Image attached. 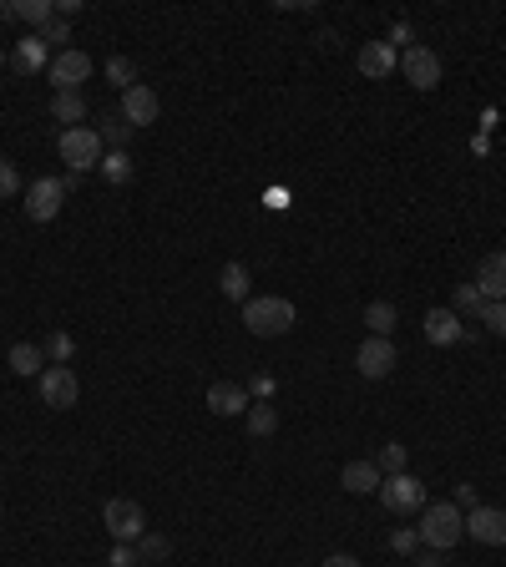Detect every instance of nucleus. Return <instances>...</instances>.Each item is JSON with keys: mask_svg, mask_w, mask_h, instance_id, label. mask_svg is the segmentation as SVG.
I'll list each match as a JSON object with an SVG mask.
<instances>
[{"mask_svg": "<svg viewBox=\"0 0 506 567\" xmlns=\"http://www.w3.org/2000/svg\"><path fill=\"white\" fill-rule=\"evenodd\" d=\"M16 16L31 26H51L56 21V0H16Z\"/></svg>", "mask_w": 506, "mask_h": 567, "instance_id": "b1692460", "label": "nucleus"}, {"mask_svg": "<svg viewBox=\"0 0 506 567\" xmlns=\"http://www.w3.org/2000/svg\"><path fill=\"white\" fill-rule=\"evenodd\" d=\"M248 390L243 385H233V380H213L208 385V411L213 416H248Z\"/></svg>", "mask_w": 506, "mask_h": 567, "instance_id": "ddd939ff", "label": "nucleus"}, {"mask_svg": "<svg viewBox=\"0 0 506 567\" xmlns=\"http://www.w3.org/2000/svg\"><path fill=\"white\" fill-rule=\"evenodd\" d=\"M420 542H426L431 552H451L461 537H466V512L456 502H426L420 507Z\"/></svg>", "mask_w": 506, "mask_h": 567, "instance_id": "f03ea898", "label": "nucleus"}, {"mask_svg": "<svg viewBox=\"0 0 506 567\" xmlns=\"http://www.w3.org/2000/svg\"><path fill=\"white\" fill-rule=\"evenodd\" d=\"M279 431V411L269 400H253L248 405V436H274Z\"/></svg>", "mask_w": 506, "mask_h": 567, "instance_id": "aec40b11", "label": "nucleus"}, {"mask_svg": "<svg viewBox=\"0 0 506 567\" xmlns=\"http://www.w3.org/2000/svg\"><path fill=\"white\" fill-rule=\"evenodd\" d=\"M466 537H476L486 547H506V512L501 507H471L466 512Z\"/></svg>", "mask_w": 506, "mask_h": 567, "instance_id": "9d476101", "label": "nucleus"}, {"mask_svg": "<svg viewBox=\"0 0 506 567\" xmlns=\"http://www.w3.org/2000/svg\"><path fill=\"white\" fill-rule=\"evenodd\" d=\"M76 11H81V0H56V16H61V21H71Z\"/></svg>", "mask_w": 506, "mask_h": 567, "instance_id": "4c0bfd02", "label": "nucleus"}, {"mask_svg": "<svg viewBox=\"0 0 506 567\" xmlns=\"http://www.w3.org/2000/svg\"><path fill=\"white\" fill-rule=\"evenodd\" d=\"M127 132H132V127H127L122 117H102V127H97L102 147H122V142H127Z\"/></svg>", "mask_w": 506, "mask_h": 567, "instance_id": "c756f323", "label": "nucleus"}, {"mask_svg": "<svg viewBox=\"0 0 506 567\" xmlns=\"http://www.w3.org/2000/svg\"><path fill=\"white\" fill-rule=\"evenodd\" d=\"M380 502H385V512H395V517H410V512H420V507H426V486H420L410 471H400V476H385V486H380Z\"/></svg>", "mask_w": 506, "mask_h": 567, "instance_id": "39448f33", "label": "nucleus"}, {"mask_svg": "<svg viewBox=\"0 0 506 567\" xmlns=\"http://www.w3.org/2000/svg\"><path fill=\"white\" fill-rule=\"evenodd\" d=\"M395 66H400V56H395L390 41H365V46H360V76L380 81V76H390Z\"/></svg>", "mask_w": 506, "mask_h": 567, "instance_id": "2eb2a0df", "label": "nucleus"}, {"mask_svg": "<svg viewBox=\"0 0 506 567\" xmlns=\"http://www.w3.org/2000/svg\"><path fill=\"white\" fill-rule=\"evenodd\" d=\"M51 81H56V92H76L81 81H92V56L66 46L61 56H51Z\"/></svg>", "mask_w": 506, "mask_h": 567, "instance_id": "6e6552de", "label": "nucleus"}, {"mask_svg": "<svg viewBox=\"0 0 506 567\" xmlns=\"http://www.w3.org/2000/svg\"><path fill=\"white\" fill-rule=\"evenodd\" d=\"M107 81H112V87H122V92H132V87H137V66H132L127 56H112V61H107Z\"/></svg>", "mask_w": 506, "mask_h": 567, "instance_id": "393cba45", "label": "nucleus"}, {"mask_svg": "<svg viewBox=\"0 0 506 567\" xmlns=\"http://www.w3.org/2000/svg\"><path fill=\"white\" fill-rule=\"evenodd\" d=\"M102 173H107V183H127L132 178V157L127 152H107L102 157Z\"/></svg>", "mask_w": 506, "mask_h": 567, "instance_id": "c85d7f7f", "label": "nucleus"}, {"mask_svg": "<svg viewBox=\"0 0 506 567\" xmlns=\"http://www.w3.org/2000/svg\"><path fill=\"white\" fill-rule=\"evenodd\" d=\"M456 502H461V507H481V502H476V486H456Z\"/></svg>", "mask_w": 506, "mask_h": 567, "instance_id": "58836bf2", "label": "nucleus"}, {"mask_svg": "<svg viewBox=\"0 0 506 567\" xmlns=\"http://www.w3.org/2000/svg\"><path fill=\"white\" fill-rule=\"evenodd\" d=\"M76 395H81V380H76L71 365H46L41 370V400L51 405V411H71Z\"/></svg>", "mask_w": 506, "mask_h": 567, "instance_id": "0eeeda50", "label": "nucleus"}, {"mask_svg": "<svg viewBox=\"0 0 506 567\" xmlns=\"http://www.w3.org/2000/svg\"><path fill=\"white\" fill-rule=\"evenodd\" d=\"M365 324H370V335L390 340V330H395V304H390V299H375V304H365Z\"/></svg>", "mask_w": 506, "mask_h": 567, "instance_id": "412c9836", "label": "nucleus"}, {"mask_svg": "<svg viewBox=\"0 0 506 567\" xmlns=\"http://www.w3.org/2000/svg\"><path fill=\"white\" fill-rule=\"evenodd\" d=\"M319 567H360V562H355V557H350V552H329V557H324V562H319Z\"/></svg>", "mask_w": 506, "mask_h": 567, "instance_id": "e433bc0d", "label": "nucleus"}, {"mask_svg": "<svg viewBox=\"0 0 506 567\" xmlns=\"http://www.w3.org/2000/svg\"><path fill=\"white\" fill-rule=\"evenodd\" d=\"M415 542H420V532H410V527H400V532L390 537V547H395V552H415Z\"/></svg>", "mask_w": 506, "mask_h": 567, "instance_id": "c9c22d12", "label": "nucleus"}, {"mask_svg": "<svg viewBox=\"0 0 506 567\" xmlns=\"http://www.w3.org/2000/svg\"><path fill=\"white\" fill-rule=\"evenodd\" d=\"M11 370H16V375H36V380H41V370H46V350H41V345H26V340H21V345H11Z\"/></svg>", "mask_w": 506, "mask_h": 567, "instance_id": "6ab92c4d", "label": "nucleus"}, {"mask_svg": "<svg viewBox=\"0 0 506 567\" xmlns=\"http://www.w3.org/2000/svg\"><path fill=\"white\" fill-rule=\"evenodd\" d=\"M340 486L345 492H355V497H370V492H380L385 486V471L375 466V461H345V471H340Z\"/></svg>", "mask_w": 506, "mask_h": 567, "instance_id": "4468645a", "label": "nucleus"}, {"mask_svg": "<svg viewBox=\"0 0 506 567\" xmlns=\"http://www.w3.org/2000/svg\"><path fill=\"white\" fill-rule=\"evenodd\" d=\"M132 552H137V562H162V557H167V537H157V532H142V537L132 542Z\"/></svg>", "mask_w": 506, "mask_h": 567, "instance_id": "bb28decb", "label": "nucleus"}, {"mask_svg": "<svg viewBox=\"0 0 506 567\" xmlns=\"http://www.w3.org/2000/svg\"><path fill=\"white\" fill-rule=\"evenodd\" d=\"M16 188H21V173L11 168V162H0V193H6V198H11Z\"/></svg>", "mask_w": 506, "mask_h": 567, "instance_id": "72a5a7b5", "label": "nucleus"}, {"mask_svg": "<svg viewBox=\"0 0 506 567\" xmlns=\"http://www.w3.org/2000/svg\"><path fill=\"white\" fill-rule=\"evenodd\" d=\"M415 567H446V557H441V552H426V557H420Z\"/></svg>", "mask_w": 506, "mask_h": 567, "instance_id": "ea45409f", "label": "nucleus"}, {"mask_svg": "<svg viewBox=\"0 0 506 567\" xmlns=\"http://www.w3.org/2000/svg\"><path fill=\"white\" fill-rule=\"evenodd\" d=\"M61 198H66L61 178H36V183L26 188V218H36V223H51V218L61 213Z\"/></svg>", "mask_w": 506, "mask_h": 567, "instance_id": "1a4fd4ad", "label": "nucleus"}, {"mask_svg": "<svg viewBox=\"0 0 506 567\" xmlns=\"http://www.w3.org/2000/svg\"><path fill=\"white\" fill-rule=\"evenodd\" d=\"M51 117L56 122H87V102H81V92H56L51 97Z\"/></svg>", "mask_w": 506, "mask_h": 567, "instance_id": "5701e85b", "label": "nucleus"}, {"mask_svg": "<svg viewBox=\"0 0 506 567\" xmlns=\"http://www.w3.org/2000/svg\"><path fill=\"white\" fill-rule=\"evenodd\" d=\"M41 350H46V360H51V365H66V360H71V350H76V340L56 330V335H51V340H46Z\"/></svg>", "mask_w": 506, "mask_h": 567, "instance_id": "7c9ffc66", "label": "nucleus"}, {"mask_svg": "<svg viewBox=\"0 0 506 567\" xmlns=\"http://www.w3.org/2000/svg\"><path fill=\"white\" fill-rule=\"evenodd\" d=\"M486 299H506V254H486L476 264V279H471Z\"/></svg>", "mask_w": 506, "mask_h": 567, "instance_id": "dca6fc26", "label": "nucleus"}, {"mask_svg": "<svg viewBox=\"0 0 506 567\" xmlns=\"http://www.w3.org/2000/svg\"><path fill=\"white\" fill-rule=\"evenodd\" d=\"M355 370H360L365 380H385V375L395 370V345L380 340V335H370V340L360 345V355H355Z\"/></svg>", "mask_w": 506, "mask_h": 567, "instance_id": "9b49d317", "label": "nucleus"}, {"mask_svg": "<svg viewBox=\"0 0 506 567\" xmlns=\"http://www.w3.org/2000/svg\"><path fill=\"white\" fill-rule=\"evenodd\" d=\"M102 527L112 532V542H137L147 532V517H142V507L132 497H112L102 507Z\"/></svg>", "mask_w": 506, "mask_h": 567, "instance_id": "20e7f679", "label": "nucleus"}, {"mask_svg": "<svg viewBox=\"0 0 506 567\" xmlns=\"http://www.w3.org/2000/svg\"><path fill=\"white\" fill-rule=\"evenodd\" d=\"M218 289H223L233 304H248V269H243V264H223V274H218Z\"/></svg>", "mask_w": 506, "mask_h": 567, "instance_id": "4be33fe9", "label": "nucleus"}, {"mask_svg": "<svg viewBox=\"0 0 506 567\" xmlns=\"http://www.w3.org/2000/svg\"><path fill=\"white\" fill-rule=\"evenodd\" d=\"M157 112H162V102H157L152 87H142V81H137L132 92H122V122H127V127H152Z\"/></svg>", "mask_w": 506, "mask_h": 567, "instance_id": "f8f14e48", "label": "nucleus"}, {"mask_svg": "<svg viewBox=\"0 0 506 567\" xmlns=\"http://www.w3.org/2000/svg\"><path fill=\"white\" fill-rule=\"evenodd\" d=\"M16 16V0H11V6H6V0H0V21H11Z\"/></svg>", "mask_w": 506, "mask_h": 567, "instance_id": "a19ab883", "label": "nucleus"}, {"mask_svg": "<svg viewBox=\"0 0 506 567\" xmlns=\"http://www.w3.org/2000/svg\"><path fill=\"white\" fill-rule=\"evenodd\" d=\"M0 71H6V51H0Z\"/></svg>", "mask_w": 506, "mask_h": 567, "instance_id": "79ce46f5", "label": "nucleus"}, {"mask_svg": "<svg viewBox=\"0 0 506 567\" xmlns=\"http://www.w3.org/2000/svg\"><path fill=\"white\" fill-rule=\"evenodd\" d=\"M481 309H486V294H481L476 284H456V314H471V319H481Z\"/></svg>", "mask_w": 506, "mask_h": 567, "instance_id": "a878e982", "label": "nucleus"}, {"mask_svg": "<svg viewBox=\"0 0 506 567\" xmlns=\"http://www.w3.org/2000/svg\"><path fill=\"white\" fill-rule=\"evenodd\" d=\"M294 304L284 299V294H253L248 304H243V324H248V335H259V340H279V335H289L294 330Z\"/></svg>", "mask_w": 506, "mask_h": 567, "instance_id": "f257e3e1", "label": "nucleus"}, {"mask_svg": "<svg viewBox=\"0 0 506 567\" xmlns=\"http://www.w3.org/2000/svg\"><path fill=\"white\" fill-rule=\"evenodd\" d=\"M112 567H142L137 552H132V542H117V547H112Z\"/></svg>", "mask_w": 506, "mask_h": 567, "instance_id": "473e14b6", "label": "nucleus"}, {"mask_svg": "<svg viewBox=\"0 0 506 567\" xmlns=\"http://www.w3.org/2000/svg\"><path fill=\"white\" fill-rule=\"evenodd\" d=\"M56 152H61V162H66L71 173L102 168V157H107V147H102L97 127H66V132L56 137Z\"/></svg>", "mask_w": 506, "mask_h": 567, "instance_id": "7ed1b4c3", "label": "nucleus"}, {"mask_svg": "<svg viewBox=\"0 0 506 567\" xmlns=\"http://www.w3.org/2000/svg\"><path fill=\"white\" fill-rule=\"evenodd\" d=\"M11 66L26 71V76H36L41 66H51V61H46V41H41V36H26V41L11 51Z\"/></svg>", "mask_w": 506, "mask_h": 567, "instance_id": "a211bd4d", "label": "nucleus"}, {"mask_svg": "<svg viewBox=\"0 0 506 567\" xmlns=\"http://www.w3.org/2000/svg\"><path fill=\"white\" fill-rule=\"evenodd\" d=\"M375 466H380L385 476H400V471H405V446H400V441H390V446L380 451V461H375Z\"/></svg>", "mask_w": 506, "mask_h": 567, "instance_id": "2f4dec72", "label": "nucleus"}, {"mask_svg": "<svg viewBox=\"0 0 506 567\" xmlns=\"http://www.w3.org/2000/svg\"><path fill=\"white\" fill-rule=\"evenodd\" d=\"M420 324H426V340L431 345H456L461 340V314L456 309H431Z\"/></svg>", "mask_w": 506, "mask_h": 567, "instance_id": "f3484780", "label": "nucleus"}, {"mask_svg": "<svg viewBox=\"0 0 506 567\" xmlns=\"http://www.w3.org/2000/svg\"><path fill=\"white\" fill-rule=\"evenodd\" d=\"M400 71H405V81H410L415 92H436L441 87V56L431 46H410L400 56Z\"/></svg>", "mask_w": 506, "mask_h": 567, "instance_id": "423d86ee", "label": "nucleus"}, {"mask_svg": "<svg viewBox=\"0 0 506 567\" xmlns=\"http://www.w3.org/2000/svg\"><path fill=\"white\" fill-rule=\"evenodd\" d=\"M481 324H486V335L506 340V299H486V309H481Z\"/></svg>", "mask_w": 506, "mask_h": 567, "instance_id": "cd10ccee", "label": "nucleus"}, {"mask_svg": "<svg viewBox=\"0 0 506 567\" xmlns=\"http://www.w3.org/2000/svg\"><path fill=\"white\" fill-rule=\"evenodd\" d=\"M41 41H46V46H51V41H71V26H66L61 16H56V21H51V26L41 31Z\"/></svg>", "mask_w": 506, "mask_h": 567, "instance_id": "f704fd0d", "label": "nucleus"}]
</instances>
